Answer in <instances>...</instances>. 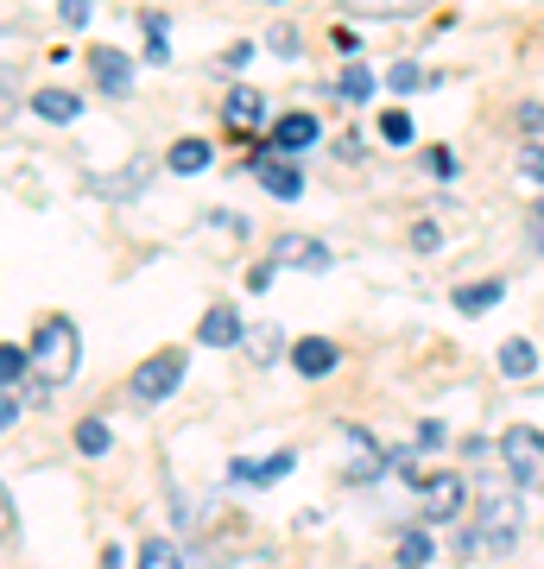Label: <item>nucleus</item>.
Segmentation results:
<instances>
[{
	"label": "nucleus",
	"mask_w": 544,
	"mask_h": 569,
	"mask_svg": "<svg viewBox=\"0 0 544 569\" xmlns=\"http://www.w3.org/2000/svg\"><path fill=\"white\" fill-rule=\"evenodd\" d=\"M77 449H82V456H108V425H101V418H82V425H77Z\"/></svg>",
	"instance_id": "aec40b11"
},
{
	"label": "nucleus",
	"mask_w": 544,
	"mask_h": 569,
	"mask_svg": "<svg viewBox=\"0 0 544 569\" xmlns=\"http://www.w3.org/2000/svg\"><path fill=\"white\" fill-rule=\"evenodd\" d=\"M254 178H260L279 203H298L304 197V171L291 159H279V146H260V152H254Z\"/></svg>",
	"instance_id": "39448f33"
},
{
	"label": "nucleus",
	"mask_w": 544,
	"mask_h": 569,
	"mask_svg": "<svg viewBox=\"0 0 544 569\" xmlns=\"http://www.w3.org/2000/svg\"><path fill=\"white\" fill-rule=\"evenodd\" d=\"M380 140H393V146L412 140V114H405V108H386L380 114Z\"/></svg>",
	"instance_id": "4be33fe9"
},
{
	"label": "nucleus",
	"mask_w": 544,
	"mask_h": 569,
	"mask_svg": "<svg viewBox=\"0 0 544 569\" xmlns=\"http://www.w3.org/2000/svg\"><path fill=\"white\" fill-rule=\"evenodd\" d=\"M165 164H171L178 178H190V171H202V164H209V146H202V140H178L171 152H165Z\"/></svg>",
	"instance_id": "f3484780"
},
{
	"label": "nucleus",
	"mask_w": 544,
	"mask_h": 569,
	"mask_svg": "<svg viewBox=\"0 0 544 569\" xmlns=\"http://www.w3.org/2000/svg\"><path fill=\"white\" fill-rule=\"evenodd\" d=\"M77 348L82 342H77V323H70V317H44L39 336H32V367H39L51 387H63V380L77 373Z\"/></svg>",
	"instance_id": "f257e3e1"
},
{
	"label": "nucleus",
	"mask_w": 544,
	"mask_h": 569,
	"mask_svg": "<svg viewBox=\"0 0 544 569\" xmlns=\"http://www.w3.org/2000/svg\"><path fill=\"white\" fill-rule=\"evenodd\" d=\"M343 96L348 102H367V96H374V70H367V63H348L343 70Z\"/></svg>",
	"instance_id": "412c9836"
},
{
	"label": "nucleus",
	"mask_w": 544,
	"mask_h": 569,
	"mask_svg": "<svg viewBox=\"0 0 544 569\" xmlns=\"http://www.w3.org/2000/svg\"><path fill=\"white\" fill-rule=\"evenodd\" d=\"M291 462H298V456H291V449H279V456H266V462H235L228 475H235V481H247V488H273V481H285V475H291Z\"/></svg>",
	"instance_id": "9d476101"
},
{
	"label": "nucleus",
	"mask_w": 544,
	"mask_h": 569,
	"mask_svg": "<svg viewBox=\"0 0 544 569\" xmlns=\"http://www.w3.org/2000/svg\"><path fill=\"white\" fill-rule=\"evenodd\" d=\"M178 380H184V348H159L152 361L133 367V399L140 406H159V399L178 392Z\"/></svg>",
	"instance_id": "7ed1b4c3"
},
{
	"label": "nucleus",
	"mask_w": 544,
	"mask_h": 569,
	"mask_svg": "<svg viewBox=\"0 0 544 569\" xmlns=\"http://www.w3.org/2000/svg\"><path fill=\"white\" fill-rule=\"evenodd\" d=\"M32 108H39L44 121H58V127H70V121H77V114H82V102H77V96H70V89H44V96H39V102H32Z\"/></svg>",
	"instance_id": "dca6fc26"
},
{
	"label": "nucleus",
	"mask_w": 544,
	"mask_h": 569,
	"mask_svg": "<svg viewBox=\"0 0 544 569\" xmlns=\"http://www.w3.org/2000/svg\"><path fill=\"white\" fill-rule=\"evenodd\" d=\"M89 70H96V82L108 96H127V89H133V63H127V51H115V44H96V51H89Z\"/></svg>",
	"instance_id": "423d86ee"
},
{
	"label": "nucleus",
	"mask_w": 544,
	"mask_h": 569,
	"mask_svg": "<svg viewBox=\"0 0 544 569\" xmlns=\"http://www.w3.org/2000/svg\"><path fill=\"white\" fill-rule=\"evenodd\" d=\"M520 127H525V133H544V102H525L520 108Z\"/></svg>",
	"instance_id": "c85d7f7f"
},
{
	"label": "nucleus",
	"mask_w": 544,
	"mask_h": 569,
	"mask_svg": "<svg viewBox=\"0 0 544 569\" xmlns=\"http://www.w3.org/2000/svg\"><path fill=\"white\" fill-rule=\"evenodd\" d=\"M13 418H20V406H13V399H0V430L13 425Z\"/></svg>",
	"instance_id": "473e14b6"
},
{
	"label": "nucleus",
	"mask_w": 544,
	"mask_h": 569,
	"mask_svg": "<svg viewBox=\"0 0 544 569\" xmlns=\"http://www.w3.org/2000/svg\"><path fill=\"white\" fill-rule=\"evenodd\" d=\"M228 121L235 127H260L266 121V96L260 89H228Z\"/></svg>",
	"instance_id": "2eb2a0df"
},
{
	"label": "nucleus",
	"mask_w": 544,
	"mask_h": 569,
	"mask_svg": "<svg viewBox=\"0 0 544 569\" xmlns=\"http://www.w3.org/2000/svg\"><path fill=\"white\" fill-rule=\"evenodd\" d=\"M424 164H431L437 178H456V152H449V146H431V152H424Z\"/></svg>",
	"instance_id": "bb28decb"
},
{
	"label": "nucleus",
	"mask_w": 544,
	"mask_h": 569,
	"mask_svg": "<svg viewBox=\"0 0 544 569\" xmlns=\"http://www.w3.org/2000/svg\"><path fill=\"white\" fill-rule=\"evenodd\" d=\"M140 563H146V569H178V545H171V538H146V545H140Z\"/></svg>",
	"instance_id": "6ab92c4d"
},
{
	"label": "nucleus",
	"mask_w": 544,
	"mask_h": 569,
	"mask_svg": "<svg viewBox=\"0 0 544 569\" xmlns=\"http://www.w3.org/2000/svg\"><path fill=\"white\" fill-rule=\"evenodd\" d=\"M437 241H444V234H437V222H418V228H412V247H418V253H431Z\"/></svg>",
	"instance_id": "cd10ccee"
},
{
	"label": "nucleus",
	"mask_w": 544,
	"mask_h": 569,
	"mask_svg": "<svg viewBox=\"0 0 544 569\" xmlns=\"http://www.w3.org/2000/svg\"><path fill=\"white\" fill-rule=\"evenodd\" d=\"M273 260L304 266V272H323V266H329V247H323V241H304V234H279V241H273Z\"/></svg>",
	"instance_id": "6e6552de"
},
{
	"label": "nucleus",
	"mask_w": 544,
	"mask_h": 569,
	"mask_svg": "<svg viewBox=\"0 0 544 569\" xmlns=\"http://www.w3.org/2000/svg\"><path fill=\"white\" fill-rule=\"evenodd\" d=\"M520 178L544 183V146H525V152H520Z\"/></svg>",
	"instance_id": "a878e982"
},
{
	"label": "nucleus",
	"mask_w": 544,
	"mask_h": 569,
	"mask_svg": "<svg viewBox=\"0 0 544 569\" xmlns=\"http://www.w3.org/2000/svg\"><path fill=\"white\" fill-rule=\"evenodd\" d=\"M317 114H285L279 127H273V146H279V152H304V146H317Z\"/></svg>",
	"instance_id": "9b49d317"
},
{
	"label": "nucleus",
	"mask_w": 544,
	"mask_h": 569,
	"mask_svg": "<svg viewBox=\"0 0 544 569\" xmlns=\"http://www.w3.org/2000/svg\"><path fill=\"white\" fill-rule=\"evenodd\" d=\"M399 563H431V538L424 531H405L399 538Z\"/></svg>",
	"instance_id": "5701e85b"
},
{
	"label": "nucleus",
	"mask_w": 544,
	"mask_h": 569,
	"mask_svg": "<svg viewBox=\"0 0 544 569\" xmlns=\"http://www.w3.org/2000/svg\"><path fill=\"white\" fill-rule=\"evenodd\" d=\"M525 234H532V247L544 253V203H532V216H525Z\"/></svg>",
	"instance_id": "c756f323"
},
{
	"label": "nucleus",
	"mask_w": 544,
	"mask_h": 569,
	"mask_svg": "<svg viewBox=\"0 0 544 569\" xmlns=\"http://www.w3.org/2000/svg\"><path fill=\"white\" fill-rule=\"evenodd\" d=\"M348 13H367V20H405V13H424V7H437V0H336Z\"/></svg>",
	"instance_id": "f8f14e48"
},
{
	"label": "nucleus",
	"mask_w": 544,
	"mask_h": 569,
	"mask_svg": "<svg viewBox=\"0 0 544 569\" xmlns=\"http://www.w3.org/2000/svg\"><path fill=\"white\" fill-rule=\"evenodd\" d=\"M386 82H393L399 96H412V89L424 82V70H418V63H393V77H386Z\"/></svg>",
	"instance_id": "393cba45"
},
{
	"label": "nucleus",
	"mask_w": 544,
	"mask_h": 569,
	"mask_svg": "<svg viewBox=\"0 0 544 569\" xmlns=\"http://www.w3.org/2000/svg\"><path fill=\"white\" fill-rule=\"evenodd\" d=\"M494 367H501L506 380H532V373H538V355H532V342H520V336H513V342H501Z\"/></svg>",
	"instance_id": "ddd939ff"
},
{
	"label": "nucleus",
	"mask_w": 544,
	"mask_h": 569,
	"mask_svg": "<svg viewBox=\"0 0 544 569\" xmlns=\"http://www.w3.org/2000/svg\"><path fill=\"white\" fill-rule=\"evenodd\" d=\"M58 13H63V26H89V0H63Z\"/></svg>",
	"instance_id": "7c9ffc66"
},
{
	"label": "nucleus",
	"mask_w": 544,
	"mask_h": 569,
	"mask_svg": "<svg viewBox=\"0 0 544 569\" xmlns=\"http://www.w3.org/2000/svg\"><path fill=\"white\" fill-rule=\"evenodd\" d=\"M247 355H254V361H273V355H279V329H260V336H247Z\"/></svg>",
	"instance_id": "b1692460"
},
{
	"label": "nucleus",
	"mask_w": 544,
	"mask_h": 569,
	"mask_svg": "<svg viewBox=\"0 0 544 569\" xmlns=\"http://www.w3.org/2000/svg\"><path fill=\"white\" fill-rule=\"evenodd\" d=\"M13 531V500H7V488H0V538Z\"/></svg>",
	"instance_id": "2f4dec72"
},
{
	"label": "nucleus",
	"mask_w": 544,
	"mask_h": 569,
	"mask_svg": "<svg viewBox=\"0 0 544 569\" xmlns=\"http://www.w3.org/2000/svg\"><path fill=\"white\" fill-rule=\"evenodd\" d=\"M336 342H323V336H304V342H291V367H298L304 380H323V373H336Z\"/></svg>",
	"instance_id": "0eeeda50"
},
{
	"label": "nucleus",
	"mask_w": 544,
	"mask_h": 569,
	"mask_svg": "<svg viewBox=\"0 0 544 569\" xmlns=\"http://www.w3.org/2000/svg\"><path fill=\"white\" fill-rule=\"evenodd\" d=\"M501 468L513 488H544V430L532 425H513L501 437Z\"/></svg>",
	"instance_id": "f03ea898"
},
{
	"label": "nucleus",
	"mask_w": 544,
	"mask_h": 569,
	"mask_svg": "<svg viewBox=\"0 0 544 569\" xmlns=\"http://www.w3.org/2000/svg\"><path fill=\"white\" fill-rule=\"evenodd\" d=\"M197 342H202V348L241 342V317H235L228 305H209V310H202V323H197Z\"/></svg>",
	"instance_id": "1a4fd4ad"
},
{
	"label": "nucleus",
	"mask_w": 544,
	"mask_h": 569,
	"mask_svg": "<svg viewBox=\"0 0 544 569\" xmlns=\"http://www.w3.org/2000/svg\"><path fill=\"white\" fill-rule=\"evenodd\" d=\"M501 291H506L501 279H482V284H456V310H463V317H482V310H494V305H501Z\"/></svg>",
	"instance_id": "4468645a"
},
{
	"label": "nucleus",
	"mask_w": 544,
	"mask_h": 569,
	"mask_svg": "<svg viewBox=\"0 0 544 569\" xmlns=\"http://www.w3.org/2000/svg\"><path fill=\"white\" fill-rule=\"evenodd\" d=\"M26 367H32V348L0 342V387H13V380H26Z\"/></svg>",
	"instance_id": "a211bd4d"
},
{
	"label": "nucleus",
	"mask_w": 544,
	"mask_h": 569,
	"mask_svg": "<svg viewBox=\"0 0 544 569\" xmlns=\"http://www.w3.org/2000/svg\"><path fill=\"white\" fill-rule=\"evenodd\" d=\"M418 500H424V519H463L468 481L456 475V468H444V475H424V481H418Z\"/></svg>",
	"instance_id": "20e7f679"
}]
</instances>
